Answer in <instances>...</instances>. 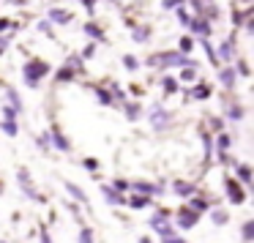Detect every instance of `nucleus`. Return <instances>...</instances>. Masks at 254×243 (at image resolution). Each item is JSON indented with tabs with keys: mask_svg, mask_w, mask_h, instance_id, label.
<instances>
[{
	"mask_svg": "<svg viewBox=\"0 0 254 243\" xmlns=\"http://www.w3.org/2000/svg\"><path fill=\"white\" fill-rule=\"evenodd\" d=\"M164 243H183L181 238H175V235H170V238H164Z\"/></svg>",
	"mask_w": 254,
	"mask_h": 243,
	"instance_id": "obj_25",
	"label": "nucleus"
},
{
	"mask_svg": "<svg viewBox=\"0 0 254 243\" xmlns=\"http://www.w3.org/2000/svg\"><path fill=\"white\" fill-rule=\"evenodd\" d=\"M221 82H224V85H232V82H235V71H232V68L221 71Z\"/></svg>",
	"mask_w": 254,
	"mask_h": 243,
	"instance_id": "obj_7",
	"label": "nucleus"
},
{
	"mask_svg": "<svg viewBox=\"0 0 254 243\" xmlns=\"http://www.w3.org/2000/svg\"><path fill=\"white\" fill-rule=\"evenodd\" d=\"M85 30H88V33H90V36H96V39H99V36H101V30H99V28H96V25H88V28H85Z\"/></svg>",
	"mask_w": 254,
	"mask_h": 243,
	"instance_id": "obj_20",
	"label": "nucleus"
},
{
	"mask_svg": "<svg viewBox=\"0 0 254 243\" xmlns=\"http://www.w3.org/2000/svg\"><path fill=\"white\" fill-rule=\"evenodd\" d=\"M227 194H230L232 202H238V205L243 202V191L238 188V183H235V181H227Z\"/></svg>",
	"mask_w": 254,
	"mask_h": 243,
	"instance_id": "obj_2",
	"label": "nucleus"
},
{
	"mask_svg": "<svg viewBox=\"0 0 254 243\" xmlns=\"http://www.w3.org/2000/svg\"><path fill=\"white\" fill-rule=\"evenodd\" d=\"M164 88L167 90H175V79H164Z\"/></svg>",
	"mask_w": 254,
	"mask_h": 243,
	"instance_id": "obj_23",
	"label": "nucleus"
},
{
	"mask_svg": "<svg viewBox=\"0 0 254 243\" xmlns=\"http://www.w3.org/2000/svg\"><path fill=\"white\" fill-rule=\"evenodd\" d=\"M219 148H230V137H219Z\"/></svg>",
	"mask_w": 254,
	"mask_h": 243,
	"instance_id": "obj_22",
	"label": "nucleus"
},
{
	"mask_svg": "<svg viewBox=\"0 0 254 243\" xmlns=\"http://www.w3.org/2000/svg\"><path fill=\"white\" fill-rule=\"evenodd\" d=\"M150 115H153V118H150V123H153L156 128H161V126H164V118H170V115H164V110H161V107H153V112H150Z\"/></svg>",
	"mask_w": 254,
	"mask_h": 243,
	"instance_id": "obj_4",
	"label": "nucleus"
},
{
	"mask_svg": "<svg viewBox=\"0 0 254 243\" xmlns=\"http://www.w3.org/2000/svg\"><path fill=\"white\" fill-rule=\"evenodd\" d=\"M175 191L186 197V194H191V191H194V186H186V183H178V186H175Z\"/></svg>",
	"mask_w": 254,
	"mask_h": 243,
	"instance_id": "obj_11",
	"label": "nucleus"
},
{
	"mask_svg": "<svg viewBox=\"0 0 254 243\" xmlns=\"http://www.w3.org/2000/svg\"><path fill=\"white\" fill-rule=\"evenodd\" d=\"M25 71H28V85H36L41 79V74L47 71V66H44V63H30Z\"/></svg>",
	"mask_w": 254,
	"mask_h": 243,
	"instance_id": "obj_1",
	"label": "nucleus"
},
{
	"mask_svg": "<svg viewBox=\"0 0 254 243\" xmlns=\"http://www.w3.org/2000/svg\"><path fill=\"white\" fill-rule=\"evenodd\" d=\"M79 243H93V232L82 230V232H79Z\"/></svg>",
	"mask_w": 254,
	"mask_h": 243,
	"instance_id": "obj_12",
	"label": "nucleus"
},
{
	"mask_svg": "<svg viewBox=\"0 0 254 243\" xmlns=\"http://www.w3.org/2000/svg\"><path fill=\"white\" fill-rule=\"evenodd\" d=\"M194 30H197V33H208V25H205V22H194Z\"/></svg>",
	"mask_w": 254,
	"mask_h": 243,
	"instance_id": "obj_19",
	"label": "nucleus"
},
{
	"mask_svg": "<svg viewBox=\"0 0 254 243\" xmlns=\"http://www.w3.org/2000/svg\"><path fill=\"white\" fill-rule=\"evenodd\" d=\"M243 238H246V241H252V238H254V224H252V221L243 224Z\"/></svg>",
	"mask_w": 254,
	"mask_h": 243,
	"instance_id": "obj_8",
	"label": "nucleus"
},
{
	"mask_svg": "<svg viewBox=\"0 0 254 243\" xmlns=\"http://www.w3.org/2000/svg\"><path fill=\"white\" fill-rule=\"evenodd\" d=\"M85 167H88V170H96V159H85Z\"/></svg>",
	"mask_w": 254,
	"mask_h": 243,
	"instance_id": "obj_24",
	"label": "nucleus"
},
{
	"mask_svg": "<svg viewBox=\"0 0 254 243\" xmlns=\"http://www.w3.org/2000/svg\"><path fill=\"white\" fill-rule=\"evenodd\" d=\"M66 188H68V191H71V194H74V197H77V199H79V202H88V197H85V194H82V191H79V188H77V186H74V183H66Z\"/></svg>",
	"mask_w": 254,
	"mask_h": 243,
	"instance_id": "obj_6",
	"label": "nucleus"
},
{
	"mask_svg": "<svg viewBox=\"0 0 254 243\" xmlns=\"http://www.w3.org/2000/svg\"><path fill=\"white\" fill-rule=\"evenodd\" d=\"M191 96H194V99H208V90H205V88H197V90H191Z\"/></svg>",
	"mask_w": 254,
	"mask_h": 243,
	"instance_id": "obj_15",
	"label": "nucleus"
},
{
	"mask_svg": "<svg viewBox=\"0 0 254 243\" xmlns=\"http://www.w3.org/2000/svg\"><path fill=\"white\" fill-rule=\"evenodd\" d=\"M145 205H150L148 197H134L131 199V208H145Z\"/></svg>",
	"mask_w": 254,
	"mask_h": 243,
	"instance_id": "obj_9",
	"label": "nucleus"
},
{
	"mask_svg": "<svg viewBox=\"0 0 254 243\" xmlns=\"http://www.w3.org/2000/svg\"><path fill=\"white\" fill-rule=\"evenodd\" d=\"M101 191H104V194H107V199H110V202H112V205H121V202H123V197H118V194H115V191H112V188H107V186H104V188H101Z\"/></svg>",
	"mask_w": 254,
	"mask_h": 243,
	"instance_id": "obj_5",
	"label": "nucleus"
},
{
	"mask_svg": "<svg viewBox=\"0 0 254 243\" xmlns=\"http://www.w3.org/2000/svg\"><path fill=\"white\" fill-rule=\"evenodd\" d=\"M213 221H216V224H224L227 213H224V210H213Z\"/></svg>",
	"mask_w": 254,
	"mask_h": 243,
	"instance_id": "obj_13",
	"label": "nucleus"
},
{
	"mask_svg": "<svg viewBox=\"0 0 254 243\" xmlns=\"http://www.w3.org/2000/svg\"><path fill=\"white\" fill-rule=\"evenodd\" d=\"M52 19H58V22H66L68 14H63V11H52Z\"/></svg>",
	"mask_w": 254,
	"mask_h": 243,
	"instance_id": "obj_17",
	"label": "nucleus"
},
{
	"mask_svg": "<svg viewBox=\"0 0 254 243\" xmlns=\"http://www.w3.org/2000/svg\"><path fill=\"white\" fill-rule=\"evenodd\" d=\"M191 208H194V210H197V213H199V210H205V208H208V205H205L202 199H194V202H191Z\"/></svg>",
	"mask_w": 254,
	"mask_h": 243,
	"instance_id": "obj_18",
	"label": "nucleus"
},
{
	"mask_svg": "<svg viewBox=\"0 0 254 243\" xmlns=\"http://www.w3.org/2000/svg\"><path fill=\"white\" fill-rule=\"evenodd\" d=\"M139 243H150V241H148V238H139Z\"/></svg>",
	"mask_w": 254,
	"mask_h": 243,
	"instance_id": "obj_27",
	"label": "nucleus"
},
{
	"mask_svg": "<svg viewBox=\"0 0 254 243\" xmlns=\"http://www.w3.org/2000/svg\"><path fill=\"white\" fill-rule=\"evenodd\" d=\"M55 145H58V148H61V150H68V142H66V139L61 137V134H55Z\"/></svg>",
	"mask_w": 254,
	"mask_h": 243,
	"instance_id": "obj_14",
	"label": "nucleus"
},
{
	"mask_svg": "<svg viewBox=\"0 0 254 243\" xmlns=\"http://www.w3.org/2000/svg\"><path fill=\"white\" fill-rule=\"evenodd\" d=\"M181 50H183V52H191V39H183V41H181Z\"/></svg>",
	"mask_w": 254,
	"mask_h": 243,
	"instance_id": "obj_21",
	"label": "nucleus"
},
{
	"mask_svg": "<svg viewBox=\"0 0 254 243\" xmlns=\"http://www.w3.org/2000/svg\"><path fill=\"white\" fill-rule=\"evenodd\" d=\"M41 243H50V235H47V232H41Z\"/></svg>",
	"mask_w": 254,
	"mask_h": 243,
	"instance_id": "obj_26",
	"label": "nucleus"
},
{
	"mask_svg": "<svg viewBox=\"0 0 254 243\" xmlns=\"http://www.w3.org/2000/svg\"><path fill=\"white\" fill-rule=\"evenodd\" d=\"M238 175L243 178V183H249V181H252V170H249V167H238Z\"/></svg>",
	"mask_w": 254,
	"mask_h": 243,
	"instance_id": "obj_10",
	"label": "nucleus"
},
{
	"mask_svg": "<svg viewBox=\"0 0 254 243\" xmlns=\"http://www.w3.org/2000/svg\"><path fill=\"white\" fill-rule=\"evenodd\" d=\"M137 191H148V194H153L156 188H153V186H148V183H137Z\"/></svg>",
	"mask_w": 254,
	"mask_h": 243,
	"instance_id": "obj_16",
	"label": "nucleus"
},
{
	"mask_svg": "<svg viewBox=\"0 0 254 243\" xmlns=\"http://www.w3.org/2000/svg\"><path fill=\"white\" fill-rule=\"evenodd\" d=\"M194 224H197V213H186V210H183V213H181V219H178V227L189 230V227H194Z\"/></svg>",
	"mask_w": 254,
	"mask_h": 243,
	"instance_id": "obj_3",
	"label": "nucleus"
}]
</instances>
